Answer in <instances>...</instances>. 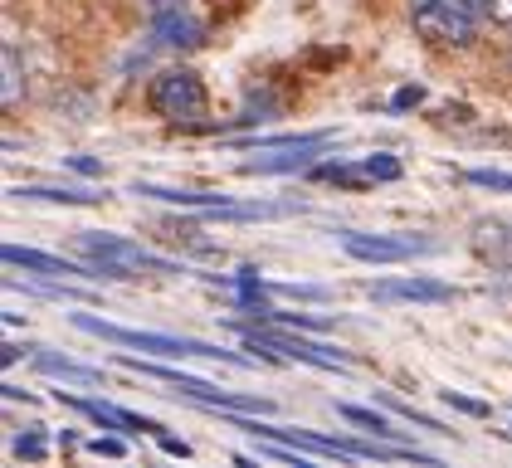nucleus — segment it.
Instances as JSON below:
<instances>
[{
	"label": "nucleus",
	"instance_id": "obj_1",
	"mask_svg": "<svg viewBox=\"0 0 512 468\" xmlns=\"http://www.w3.org/2000/svg\"><path fill=\"white\" fill-rule=\"evenodd\" d=\"M79 332H93L103 342H118V347H137L152 351V356H171V361H186V356H205V361H230V366H249V356L239 351H225L215 342H200V337H166V332H132V327H118V322H103L93 312H69Z\"/></svg>",
	"mask_w": 512,
	"mask_h": 468
},
{
	"label": "nucleus",
	"instance_id": "obj_2",
	"mask_svg": "<svg viewBox=\"0 0 512 468\" xmlns=\"http://www.w3.org/2000/svg\"><path fill=\"white\" fill-rule=\"evenodd\" d=\"M79 254L98 269V278H142V273H186L181 264L142 249L127 234H79Z\"/></svg>",
	"mask_w": 512,
	"mask_h": 468
},
{
	"label": "nucleus",
	"instance_id": "obj_3",
	"mask_svg": "<svg viewBox=\"0 0 512 468\" xmlns=\"http://www.w3.org/2000/svg\"><path fill=\"white\" fill-rule=\"evenodd\" d=\"M118 366L137 371V376H147V381H161V386H176L186 400H196V405H220V410H244V415H269V410H274V400H264V395H235V390H220V386H210V381H200V376L157 366V361L118 356Z\"/></svg>",
	"mask_w": 512,
	"mask_h": 468
},
{
	"label": "nucleus",
	"instance_id": "obj_4",
	"mask_svg": "<svg viewBox=\"0 0 512 468\" xmlns=\"http://www.w3.org/2000/svg\"><path fill=\"white\" fill-rule=\"evenodd\" d=\"M410 25H415V35L439 44V49H469L478 39L483 15L473 10L469 0H415Z\"/></svg>",
	"mask_w": 512,
	"mask_h": 468
},
{
	"label": "nucleus",
	"instance_id": "obj_5",
	"mask_svg": "<svg viewBox=\"0 0 512 468\" xmlns=\"http://www.w3.org/2000/svg\"><path fill=\"white\" fill-rule=\"evenodd\" d=\"M147 103L166 122H205V113H210V93H205L196 69H161L147 88Z\"/></svg>",
	"mask_w": 512,
	"mask_h": 468
},
{
	"label": "nucleus",
	"instance_id": "obj_6",
	"mask_svg": "<svg viewBox=\"0 0 512 468\" xmlns=\"http://www.w3.org/2000/svg\"><path fill=\"white\" fill-rule=\"evenodd\" d=\"M244 342L254 351H278L288 361H308L317 371H352V356L337 347H322V342H308L298 332H278V327H244Z\"/></svg>",
	"mask_w": 512,
	"mask_h": 468
},
{
	"label": "nucleus",
	"instance_id": "obj_7",
	"mask_svg": "<svg viewBox=\"0 0 512 468\" xmlns=\"http://www.w3.org/2000/svg\"><path fill=\"white\" fill-rule=\"evenodd\" d=\"M342 249L361 264H410L415 254H434V239L425 234H342Z\"/></svg>",
	"mask_w": 512,
	"mask_h": 468
},
{
	"label": "nucleus",
	"instance_id": "obj_8",
	"mask_svg": "<svg viewBox=\"0 0 512 468\" xmlns=\"http://www.w3.org/2000/svg\"><path fill=\"white\" fill-rule=\"evenodd\" d=\"M366 293L376 303H454V288L439 283V278H381V283H366Z\"/></svg>",
	"mask_w": 512,
	"mask_h": 468
},
{
	"label": "nucleus",
	"instance_id": "obj_9",
	"mask_svg": "<svg viewBox=\"0 0 512 468\" xmlns=\"http://www.w3.org/2000/svg\"><path fill=\"white\" fill-rule=\"evenodd\" d=\"M5 264L40 273V278H98V269H83L74 259H59V254H44V249H25V244H5Z\"/></svg>",
	"mask_w": 512,
	"mask_h": 468
},
{
	"label": "nucleus",
	"instance_id": "obj_10",
	"mask_svg": "<svg viewBox=\"0 0 512 468\" xmlns=\"http://www.w3.org/2000/svg\"><path fill=\"white\" fill-rule=\"evenodd\" d=\"M152 39H157L161 49H200V44H205V30H200L196 15H186L181 5H171V10H157V15H152Z\"/></svg>",
	"mask_w": 512,
	"mask_h": 468
},
{
	"label": "nucleus",
	"instance_id": "obj_11",
	"mask_svg": "<svg viewBox=\"0 0 512 468\" xmlns=\"http://www.w3.org/2000/svg\"><path fill=\"white\" fill-rule=\"evenodd\" d=\"M317 176L342 181V186H371V181H400V161L395 156H361L352 166H317Z\"/></svg>",
	"mask_w": 512,
	"mask_h": 468
},
{
	"label": "nucleus",
	"instance_id": "obj_12",
	"mask_svg": "<svg viewBox=\"0 0 512 468\" xmlns=\"http://www.w3.org/2000/svg\"><path fill=\"white\" fill-rule=\"evenodd\" d=\"M132 195H147L161 205H196V210H220V205H235V195H210V191H181V186H152V181H137Z\"/></svg>",
	"mask_w": 512,
	"mask_h": 468
},
{
	"label": "nucleus",
	"instance_id": "obj_13",
	"mask_svg": "<svg viewBox=\"0 0 512 468\" xmlns=\"http://www.w3.org/2000/svg\"><path fill=\"white\" fill-rule=\"evenodd\" d=\"M322 147H283V156H254L239 166V176H288V171H308Z\"/></svg>",
	"mask_w": 512,
	"mask_h": 468
},
{
	"label": "nucleus",
	"instance_id": "obj_14",
	"mask_svg": "<svg viewBox=\"0 0 512 468\" xmlns=\"http://www.w3.org/2000/svg\"><path fill=\"white\" fill-rule=\"evenodd\" d=\"M20 200H54V205H98V200H108V191H88V186H20Z\"/></svg>",
	"mask_w": 512,
	"mask_h": 468
},
{
	"label": "nucleus",
	"instance_id": "obj_15",
	"mask_svg": "<svg viewBox=\"0 0 512 468\" xmlns=\"http://www.w3.org/2000/svg\"><path fill=\"white\" fill-rule=\"evenodd\" d=\"M35 366H40L44 376H64V381H79V386H103V371L98 366H79V361H64V356H49V351L35 356Z\"/></svg>",
	"mask_w": 512,
	"mask_h": 468
},
{
	"label": "nucleus",
	"instance_id": "obj_16",
	"mask_svg": "<svg viewBox=\"0 0 512 468\" xmlns=\"http://www.w3.org/2000/svg\"><path fill=\"white\" fill-rule=\"evenodd\" d=\"M337 415H342L347 425L366 429V434H376V439H391V444H405V439H400V429H391V420H386V415H376V410H366V405H337Z\"/></svg>",
	"mask_w": 512,
	"mask_h": 468
},
{
	"label": "nucleus",
	"instance_id": "obj_17",
	"mask_svg": "<svg viewBox=\"0 0 512 468\" xmlns=\"http://www.w3.org/2000/svg\"><path fill=\"white\" fill-rule=\"evenodd\" d=\"M469 186H483V191H508L512 195V171H493V166H473L464 171Z\"/></svg>",
	"mask_w": 512,
	"mask_h": 468
},
{
	"label": "nucleus",
	"instance_id": "obj_18",
	"mask_svg": "<svg viewBox=\"0 0 512 468\" xmlns=\"http://www.w3.org/2000/svg\"><path fill=\"white\" fill-rule=\"evenodd\" d=\"M20 103V54H15V44H5V108H15Z\"/></svg>",
	"mask_w": 512,
	"mask_h": 468
},
{
	"label": "nucleus",
	"instance_id": "obj_19",
	"mask_svg": "<svg viewBox=\"0 0 512 468\" xmlns=\"http://www.w3.org/2000/svg\"><path fill=\"white\" fill-rule=\"evenodd\" d=\"M444 405H454V410H464L473 420H488L493 410H488V400H473V395H459V390H444Z\"/></svg>",
	"mask_w": 512,
	"mask_h": 468
},
{
	"label": "nucleus",
	"instance_id": "obj_20",
	"mask_svg": "<svg viewBox=\"0 0 512 468\" xmlns=\"http://www.w3.org/2000/svg\"><path fill=\"white\" fill-rule=\"evenodd\" d=\"M15 454L30 459V464H44V459H49V444H44V434H20V439H15Z\"/></svg>",
	"mask_w": 512,
	"mask_h": 468
},
{
	"label": "nucleus",
	"instance_id": "obj_21",
	"mask_svg": "<svg viewBox=\"0 0 512 468\" xmlns=\"http://www.w3.org/2000/svg\"><path fill=\"white\" fill-rule=\"evenodd\" d=\"M469 5L493 25H512V0H469Z\"/></svg>",
	"mask_w": 512,
	"mask_h": 468
},
{
	"label": "nucleus",
	"instance_id": "obj_22",
	"mask_svg": "<svg viewBox=\"0 0 512 468\" xmlns=\"http://www.w3.org/2000/svg\"><path fill=\"white\" fill-rule=\"evenodd\" d=\"M391 410H395V415H405V420H415V429H434V434H449V429L439 425V420H430V415H420L415 405H400V400H391Z\"/></svg>",
	"mask_w": 512,
	"mask_h": 468
},
{
	"label": "nucleus",
	"instance_id": "obj_23",
	"mask_svg": "<svg viewBox=\"0 0 512 468\" xmlns=\"http://www.w3.org/2000/svg\"><path fill=\"white\" fill-rule=\"evenodd\" d=\"M83 449H88V454H103V459H122V454H127L122 439H88Z\"/></svg>",
	"mask_w": 512,
	"mask_h": 468
},
{
	"label": "nucleus",
	"instance_id": "obj_24",
	"mask_svg": "<svg viewBox=\"0 0 512 468\" xmlns=\"http://www.w3.org/2000/svg\"><path fill=\"white\" fill-rule=\"evenodd\" d=\"M64 166H74L79 176H103V161H88V156H64Z\"/></svg>",
	"mask_w": 512,
	"mask_h": 468
},
{
	"label": "nucleus",
	"instance_id": "obj_25",
	"mask_svg": "<svg viewBox=\"0 0 512 468\" xmlns=\"http://www.w3.org/2000/svg\"><path fill=\"white\" fill-rule=\"evenodd\" d=\"M415 103H425V88H400L391 108H415Z\"/></svg>",
	"mask_w": 512,
	"mask_h": 468
},
{
	"label": "nucleus",
	"instance_id": "obj_26",
	"mask_svg": "<svg viewBox=\"0 0 512 468\" xmlns=\"http://www.w3.org/2000/svg\"><path fill=\"white\" fill-rule=\"evenodd\" d=\"M161 449H166V454H176V459H186V454H191V444H186V439H171V434H161Z\"/></svg>",
	"mask_w": 512,
	"mask_h": 468
},
{
	"label": "nucleus",
	"instance_id": "obj_27",
	"mask_svg": "<svg viewBox=\"0 0 512 468\" xmlns=\"http://www.w3.org/2000/svg\"><path fill=\"white\" fill-rule=\"evenodd\" d=\"M171 5H181V0H152V15H157V10H171Z\"/></svg>",
	"mask_w": 512,
	"mask_h": 468
},
{
	"label": "nucleus",
	"instance_id": "obj_28",
	"mask_svg": "<svg viewBox=\"0 0 512 468\" xmlns=\"http://www.w3.org/2000/svg\"><path fill=\"white\" fill-rule=\"evenodd\" d=\"M508 434H512V429H508Z\"/></svg>",
	"mask_w": 512,
	"mask_h": 468
}]
</instances>
